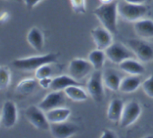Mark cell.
Returning a JSON list of instances; mask_svg holds the SVG:
<instances>
[{
	"instance_id": "cell-24",
	"label": "cell",
	"mask_w": 153,
	"mask_h": 138,
	"mask_svg": "<svg viewBox=\"0 0 153 138\" xmlns=\"http://www.w3.org/2000/svg\"><path fill=\"white\" fill-rule=\"evenodd\" d=\"M105 58H107V57L105 51L98 49L90 52L88 57V61L92 64L94 70H101L102 69Z\"/></svg>"
},
{
	"instance_id": "cell-15",
	"label": "cell",
	"mask_w": 153,
	"mask_h": 138,
	"mask_svg": "<svg viewBox=\"0 0 153 138\" xmlns=\"http://www.w3.org/2000/svg\"><path fill=\"white\" fill-rule=\"evenodd\" d=\"M134 29L136 34L142 39L153 37V20L150 19H140L134 22Z\"/></svg>"
},
{
	"instance_id": "cell-21",
	"label": "cell",
	"mask_w": 153,
	"mask_h": 138,
	"mask_svg": "<svg viewBox=\"0 0 153 138\" xmlns=\"http://www.w3.org/2000/svg\"><path fill=\"white\" fill-rule=\"evenodd\" d=\"M141 85V80L138 76H130L121 80L119 91L125 93H131L137 90Z\"/></svg>"
},
{
	"instance_id": "cell-28",
	"label": "cell",
	"mask_w": 153,
	"mask_h": 138,
	"mask_svg": "<svg viewBox=\"0 0 153 138\" xmlns=\"http://www.w3.org/2000/svg\"><path fill=\"white\" fill-rule=\"evenodd\" d=\"M141 87L145 94L153 99V73L142 83Z\"/></svg>"
},
{
	"instance_id": "cell-2",
	"label": "cell",
	"mask_w": 153,
	"mask_h": 138,
	"mask_svg": "<svg viewBox=\"0 0 153 138\" xmlns=\"http://www.w3.org/2000/svg\"><path fill=\"white\" fill-rule=\"evenodd\" d=\"M57 61V55L49 53L46 55H36V56L27 57V58L16 59L12 62L16 69L24 71H35L37 68L44 64H50Z\"/></svg>"
},
{
	"instance_id": "cell-5",
	"label": "cell",
	"mask_w": 153,
	"mask_h": 138,
	"mask_svg": "<svg viewBox=\"0 0 153 138\" xmlns=\"http://www.w3.org/2000/svg\"><path fill=\"white\" fill-rule=\"evenodd\" d=\"M104 51L108 59L118 65L128 58H135V55L129 47H126L125 45L118 42L112 43Z\"/></svg>"
},
{
	"instance_id": "cell-30",
	"label": "cell",
	"mask_w": 153,
	"mask_h": 138,
	"mask_svg": "<svg viewBox=\"0 0 153 138\" xmlns=\"http://www.w3.org/2000/svg\"><path fill=\"white\" fill-rule=\"evenodd\" d=\"M42 1H43V0H23L24 4H25V6L30 9L35 7L37 4H38Z\"/></svg>"
},
{
	"instance_id": "cell-10",
	"label": "cell",
	"mask_w": 153,
	"mask_h": 138,
	"mask_svg": "<svg viewBox=\"0 0 153 138\" xmlns=\"http://www.w3.org/2000/svg\"><path fill=\"white\" fill-rule=\"evenodd\" d=\"M66 94L64 91H53L48 93L38 104L40 108L44 112L58 107H62L65 103Z\"/></svg>"
},
{
	"instance_id": "cell-4",
	"label": "cell",
	"mask_w": 153,
	"mask_h": 138,
	"mask_svg": "<svg viewBox=\"0 0 153 138\" xmlns=\"http://www.w3.org/2000/svg\"><path fill=\"white\" fill-rule=\"evenodd\" d=\"M104 83L102 80V73L100 70H95L91 73L88 82L87 91L88 95L96 102H102L104 99Z\"/></svg>"
},
{
	"instance_id": "cell-29",
	"label": "cell",
	"mask_w": 153,
	"mask_h": 138,
	"mask_svg": "<svg viewBox=\"0 0 153 138\" xmlns=\"http://www.w3.org/2000/svg\"><path fill=\"white\" fill-rule=\"evenodd\" d=\"M52 79L51 77L44 78L38 80V84L43 89H50L51 85H52Z\"/></svg>"
},
{
	"instance_id": "cell-13",
	"label": "cell",
	"mask_w": 153,
	"mask_h": 138,
	"mask_svg": "<svg viewBox=\"0 0 153 138\" xmlns=\"http://www.w3.org/2000/svg\"><path fill=\"white\" fill-rule=\"evenodd\" d=\"M49 131L54 137L67 138L74 135L77 132L78 127L74 123L67 122L50 123Z\"/></svg>"
},
{
	"instance_id": "cell-8",
	"label": "cell",
	"mask_w": 153,
	"mask_h": 138,
	"mask_svg": "<svg viewBox=\"0 0 153 138\" xmlns=\"http://www.w3.org/2000/svg\"><path fill=\"white\" fill-rule=\"evenodd\" d=\"M94 70L89 61L83 58H74L69 64L68 73L73 79L81 81L86 78Z\"/></svg>"
},
{
	"instance_id": "cell-23",
	"label": "cell",
	"mask_w": 153,
	"mask_h": 138,
	"mask_svg": "<svg viewBox=\"0 0 153 138\" xmlns=\"http://www.w3.org/2000/svg\"><path fill=\"white\" fill-rule=\"evenodd\" d=\"M66 96L74 102L86 101L88 98V93L81 88L80 85H73L64 90Z\"/></svg>"
},
{
	"instance_id": "cell-26",
	"label": "cell",
	"mask_w": 153,
	"mask_h": 138,
	"mask_svg": "<svg viewBox=\"0 0 153 138\" xmlns=\"http://www.w3.org/2000/svg\"><path fill=\"white\" fill-rule=\"evenodd\" d=\"M52 75V68L49 64H44L35 70V78L37 80L51 77Z\"/></svg>"
},
{
	"instance_id": "cell-6",
	"label": "cell",
	"mask_w": 153,
	"mask_h": 138,
	"mask_svg": "<svg viewBox=\"0 0 153 138\" xmlns=\"http://www.w3.org/2000/svg\"><path fill=\"white\" fill-rule=\"evenodd\" d=\"M27 120L37 129L40 131H47L50 128V123L46 117V112L43 111L39 106L30 105L25 112Z\"/></svg>"
},
{
	"instance_id": "cell-20",
	"label": "cell",
	"mask_w": 153,
	"mask_h": 138,
	"mask_svg": "<svg viewBox=\"0 0 153 138\" xmlns=\"http://www.w3.org/2000/svg\"><path fill=\"white\" fill-rule=\"evenodd\" d=\"M73 85L82 86V84L73 79L70 75L69 76L62 75V76H57L52 79L50 89L52 91H64L66 88Z\"/></svg>"
},
{
	"instance_id": "cell-25",
	"label": "cell",
	"mask_w": 153,
	"mask_h": 138,
	"mask_svg": "<svg viewBox=\"0 0 153 138\" xmlns=\"http://www.w3.org/2000/svg\"><path fill=\"white\" fill-rule=\"evenodd\" d=\"M11 80V74L7 67L1 66L0 67V88L1 90L6 89L10 85Z\"/></svg>"
},
{
	"instance_id": "cell-14",
	"label": "cell",
	"mask_w": 153,
	"mask_h": 138,
	"mask_svg": "<svg viewBox=\"0 0 153 138\" xmlns=\"http://www.w3.org/2000/svg\"><path fill=\"white\" fill-rule=\"evenodd\" d=\"M102 80L105 87L111 91L116 92L119 91L122 79L117 70L114 69H106L102 73Z\"/></svg>"
},
{
	"instance_id": "cell-34",
	"label": "cell",
	"mask_w": 153,
	"mask_h": 138,
	"mask_svg": "<svg viewBox=\"0 0 153 138\" xmlns=\"http://www.w3.org/2000/svg\"><path fill=\"white\" fill-rule=\"evenodd\" d=\"M114 1V0H100L101 4H108V3H111Z\"/></svg>"
},
{
	"instance_id": "cell-9",
	"label": "cell",
	"mask_w": 153,
	"mask_h": 138,
	"mask_svg": "<svg viewBox=\"0 0 153 138\" xmlns=\"http://www.w3.org/2000/svg\"><path fill=\"white\" fill-rule=\"evenodd\" d=\"M142 112L140 104L135 101H130L125 104L121 116L120 125L122 128H128L134 123Z\"/></svg>"
},
{
	"instance_id": "cell-11",
	"label": "cell",
	"mask_w": 153,
	"mask_h": 138,
	"mask_svg": "<svg viewBox=\"0 0 153 138\" xmlns=\"http://www.w3.org/2000/svg\"><path fill=\"white\" fill-rule=\"evenodd\" d=\"M17 108L13 102L7 100L4 102L1 108V123L5 128L14 126L17 121Z\"/></svg>"
},
{
	"instance_id": "cell-31",
	"label": "cell",
	"mask_w": 153,
	"mask_h": 138,
	"mask_svg": "<svg viewBox=\"0 0 153 138\" xmlns=\"http://www.w3.org/2000/svg\"><path fill=\"white\" fill-rule=\"evenodd\" d=\"M102 138H115L117 137L116 134L110 129H105L101 135Z\"/></svg>"
},
{
	"instance_id": "cell-12",
	"label": "cell",
	"mask_w": 153,
	"mask_h": 138,
	"mask_svg": "<svg viewBox=\"0 0 153 138\" xmlns=\"http://www.w3.org/2000/svg\"><path fill=\"white\" fill-rule=\"evenodd\" d=\"M113 34L104 28L99 26L91 31V37L95 43L97 49L105 50L113 43Z\"/></svg>"
},
{
	"instance_id": "cell-18",
	"label": "cell",
	"mask_w": 153,
	"mask_h": 138,
	"mask_svg": "<svg viewBox=\"0 0 153 138\" xmlns=\"http://www.w3.org/2000/svg\"><path fill=\"white\" fill-rule=\"evenodd\" d=\"M71 114V111L64 106L54 108L46 112V117L49 123H59L66 122Z\"/></svg>"
},
{
	"instance_id": "cell-1",
	"label": "cell",
	"mask_w": 153,
	"mask_h": 138,
	"mask_svg": "<svg viewBox=\"0 0 153 138\" xmlns=\"http://www.w3.org/2000/svg\"><path fill=\"white\" fill-rule=\"evenodd\" d=\"M94 14L102 26L108 30L113 34L117 32L118 2L114 1L108 4H101L94 10Z\"/></svg>"
},
{
	"instance_id": "cell-32",
	"label": "cell",
	"mask_w": 153,
	"mask_h": 138,
	"mask_svg": "<svg viewBox=\"0 0 153 138\" xmlns=\"http://www.w3.org/2000/svg\"><path fill=\"white\" fill-rule=\"evenodd\" d=\"M124 1L128 3H131V4H143L146 0H124Z\"/></svg>"
},
{
	"instance_id": "cell-33",
	"label": "cell",
	"mask_w": 153,
	"mask_h": 138,
	"mask_svg": "<svg viewBox=\"0 0 153 138\" xmlns=\"http://www.w3.org/2000/svg\"><path fill=\"white\" fill-rule=\"evenodd\" d=\"M8 17H9L8 13H7V12H5V13H3L2 14H1V18H0V19H1V22H5V21H7V19H8Z\"/></svg>"
},
{
	"instance_id": "cell-19",
	"label": "cell",
	"mask_w": 153,
	"mask_h": 138,
	"mask_svg": "<svg viewBox=\"0 0 153 138\" xmlns=\"http://www.w3.org/2000/svg\"><path fill=\"white\" fill-rule=\"evenodd\" d=\"M27 42L37 52L42 51L44 45V38L42 31L37 27H33L27 34Z\"/></svg>"
},
{
	"instance_id": "cell-22",
	"label": "cell",
	"mask_w": 153,
	"mask_h": 138,
	"mask_svg": "<svg viewBox=\"0 0 153 138\" xmlns=\"http://www.w3.org/2000/svg\"><path fill=\"white\" fill-rule=\"evenodd\" d=\"M38 80L33 78H28L20 81L16 87V91L20 95H29L32 93L34 90L37 88Z\"/></svg>"
},
{
	"instance_id": "cell-17",
	"label": "cell",
	"mask_w": 153,
	"mask_h": 138,
	"mask_svg": "<svg viewBox=\"0 0 153 138\" xmlns=\"http://www.w3.org/2000/svg\"><path fill=\"white\" fill-rule=\"evenodd\" d=\"M125 103L122 99L118 98L113 99L109 103L107 110V117L113 122H120L123 111Z\"/></svg>"
},
{
	"instance_id": "cell-3",
	"label": "cell",
	"mask_w": 153,
	"mask_h": 138,
	"mask_svg": "<svg viewBox=\"0 0 153 138\" xmlns=\"http://www.w3.org/2000/svg\"><path fill=\"white\" fill-rule=\"evenodd\" d=\"M147 13V7L143 4H131L123 1L118 3V13L124 20L128 22H137Z\"/></svg>"
},
{
	"instance_id": "cell-27",
	"label": "cell",
	"mask_w": 153,
	"mask_h": 138,
	"mask_svg": "<svg viewBox=\"0 0 153 138\" xmlns=\"http://www.w3.org/2000/svg\"><path fill=\"white\" fill-rule=\"evenodd\" d=\"M71 7L77 14H83L86 12V1L85 0H70Z\"/></svg>"
},
{
	"instance_id": "cell-7",
	"label": "cell",
	"mask_w": 153,
	"mask_h": 138,
	"mask_svg": "<svg viewBox=\"0 0 153 138\" xmlns=\"http://www.w3.org/2000/svg\"><path fill=\"white\" fill-rule=\"evenodd\" d=\"M128 45L135 55V58L141 62L148 63L153 60V46L146 41L131 39L128 41Z\"/></svg>"
},
{
	"instance_id": "cell-16",
	"label": "cell",
	"mask_w": 153,
	"mask_h": 138,
	"mask_svg": "<svg viewBox=\"0 0 153 138\" xmlns=\"http://www.w3.org/2000/svg\"><path fill=\"white\" fill-rule=\"evenodd\" d=\"M122 71L128 73L130 76H141L145 73V67L140 61L134 58H128L119 64Z\"/></svg>"
}]
</instances>
